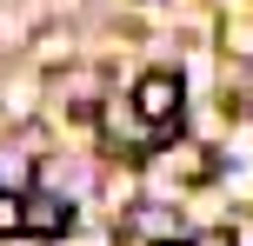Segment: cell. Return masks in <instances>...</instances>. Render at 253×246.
<instances>
[{
  "instance_id": "cell-1",
  "label": "cell",
  "mask_w": 253,
  "mask_h": 246,
  "mask_svg": "<svg viewBox=\"0 0 253 246\" xmlns=\"http://www.w3.org/2000/svg\"><path fill=\"white\" fill-rule=\"evenodd\" d=\"M180 106H187L180 73H140V87H133V113L147 120V133H173V127H180Z\"/></svg>"
},
{
  "instance_id": "cell-3",
  "label": "cell",
  "mask_w": 253,
  "mask_h": 246,
  "mask_svg": "<svg viewBox=\"0 0 253 246\" xmlns=\"http://www.w3.org/2000/svg\"><path fill=\"white\" fill-rule=\"evenodd\" d=\"M13 233H27V200L0 193V240H13Z\"/></svg>"
},
{
  "instance_id": "cell-2",
  "label": "cell",
  "mask_w": 253,
  "mask_h": 246,
  "mask_svg": "<svg viewBox=\"0 0 253 246\" xmlns=\"http://www.w3.org/2000/svg\"><path fill=\"white\" fill-rule=\"evenodd\" d=\"M67 226H74V207H67L60 193H34L27 200V233L34 240H60Z\"/></svg>"
},
{
  "instance_id": "cell-4",
  "label": "cell",
  "mask_w": 253,
  "mask_h": 246,
  "mask_svg": "<svg viewBox=\"0 0 253 246\" xmlns=\"http://www.w3.org/2000/svg\"><path fill=\"white\" fill-rule=\"evenodd\" d=\"M187 246H233V226H207V233H193Z\"/></svg>"
}]
</instances>
